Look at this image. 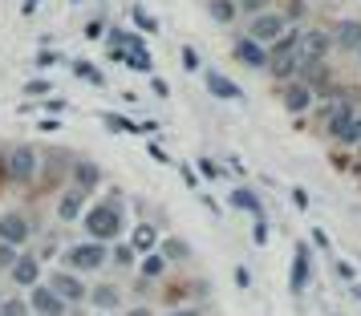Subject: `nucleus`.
<instances>
[{
    "label": "nucleus",
    "mask_w": 361,
    "mask_h": 316,
    "mask_svg": "<svg viewBox=\"0 0 361 316\" xmlns=\"http://www.w3.org/2000/svg\"><path fill=\"white\" fill-rule=\"evenodd\" d=\"M82 223H85V235L90 239H102V244H114L118 235H122V195H110V199H102V203H94L90 211L82 215Z\"/></svg>",
    "instance_id": "nucleus-1"
},
{
    "label": "nucleus",
    "mask_w": 361,
    "mask_h": 316,
    "mask_svg": "<svg viewBox=\"0 0 361 316\" xmlns=\"http://www.w3.org/2000/svg\"><path fill=\"white\" fill-rule=\"evenodd\" d=\"M300 25H288L284 33L268 45V73L276 77V82H288V77H296V45H300Z\"/></svg>",
    "instance_id": "nucleus-2"
},
{
    "label": "nucleus",
    "mask_w": 361,
    "mask_h": 316,
    "mask_svg": "<svg viewBox=\"0 0 361 316\" xmlns=\"http://www.w3.org/2000/svg\"><path fill=\"white\" fill-rule=\"evenodd\" d=\"M0 170H4L8 183L25 187V183H33L37 179V170H41V154H37V146H29V142H17V146L4 150V167Z\"/></svg>",
    "instance_id": "nucleus-3"
},
{
    "label": "nucleus",
    "mask_w": 361,
    "mask_h": 316,
    "mask_svg": "<svg viewBox=\"0 0 361 316\" xmlns=\"http://www.w3.org/2000/svg\"><path fill=\"white\" fill-rule=\"evenodd\" d=\"M66 264L73 267V272H98V267L110 264V244H102V239L69 244L66 248Z\"/></svg>",
    "instance_id": "nucleus-4"
},
{
    "label": "nucleus",
    "mask_w": 361,
    "mask_h": 316,
    "mask_svg": "<svg viewBox=\"0 0 361 316\" xmlns=\"http://www.w3.org/2000/svg\"><path fill=\"white\" fill-rule=\"evenodd\" d=\"M284 29H288V17L276 13V8H264V13H256V17L247 20V37L260 41V45H272Z\"/></svg>",
    "instance_id": "nucleus-5"
},
{
    "label": "nucleus",
    "mask_w": 361,
    "mask_h": 316,
    "mask_svg": "<svg viewBox=\"0 0 361 316\" xmlns=\"http://www.w3.org/2000/svg\"><path fill=\"white\" fill-rule=\"evenodd\" d=\"M329 49H333V37L325 29H305L300 33V45H296V69L309 65V61H325Z\"/></svg>",
    "instance_id": "nucleus-6"
},
{
    "label": "nucleus",
    "mask_w": 361,
    "mask_h": 316,
    "mask_svg": "<svg viewBox=\"0 0 361 316\" xmlns=\"http://www.w3.org/2000/svg\"><path fill=\"white\" fill-rule=\"evenodd\" d=\"M353 114H357V106H353V98L349 94H337V98H329V110H325V134L337 142L345 134V126L353 122Z\"/></svg>",
    "instance_id": "nucleus-7"
},
{
    "label": "nucleus",
    "mask_w": 361,
    "mask_h": 316,
    "mask_svg": "<svg viewBox=\"0 0 361 316\" xmlns=\"http://www.w3.org/2000/svg\"><path fill=\"white\" fill-rule=\"evenodd\" d=\"M0 239L25 248V244L33 239V223H29V215H25V211H0Z\"/></svg>",
    "instance_id": "nucleus-8"
},
{
    "label": "nucleus",
    "mask_w": 361,
    "mask_h": 316,
    "mask_svg": "<svg viewBox=\"0 0 361 316\" xmlns=\"http://www.w3.org/2000/svg\"><path fill=\"white\" fill-rule=\"evenodd\" d=\"M231 57H235V61H244L247 69H268V45L252 41L247 33L231 41Z\"/></svg>",
    "instance_id": "nucleus-9"
},
{
    "label": "nucleus",
    "mask_w": 361,
    "mask_h": 316,
    "mask_svg": "<svg viewBox=\"0 0 361 316\" xmlns=\"http://www.w3.org/2000/svg\"><path fill=\"white\" fill-rule=\"evenodd\" d=\"M85 199H90V191H82V187L69 183L61 195H57V219L61 223H73V219L85 215Z\"/></svg>",
    "instance_id": "nucleus-10"
},
{
    "label": "nucleus",
    "mask_w": 361,
    "mask_h": 316,
    "mask_svg": "<svg viewBox=\"0 0 361 316\" xmlns=\"http://www.w3.org/2000/svg\"><path fill=\"white\" fill-rule=\"evenodd\" d=\"M29 308L37 316H66V300L53 292L49 284H33V292H29Z\"/></svg>",
    "instance_id": "nucleus-11"
},
{
    "label": "nucleus",
    "mask_w": 361,
    "mask_h": 316,
    "mask_svg": "<svg viewBox=\"0 0 361 316\" xmlns=\"http://www.w3.org/2000/svg\"><path fill=\"white\" fill-rule=\"evenodd\" d=\"M309 276H312V251H309V244H296L293 272H288V288H293V296H300V292L309 288Z\"/></svg>",
    "instance_id": "nucleus-12"
},
{
    "label": "nucleus",
    "mask_w": 361,
    "mask_h": 316,
    "mask_svg": "<svg viewBox=\"0 0 361 316\" xmlns=\"http://www.w3.org/2000/svg\"><path fill=\"white\" fill-rule=\"evenodd\" d=\"M203 85H207V94L219 101H244V89L231 82L228 73H219V69H203Z\"/></svg>",
    "instance_id": "nucleus-13"
},
{
    "label": "nucleus",
    "mask_w": 361,
    "mask_h": 316,
    "mask_svg": "<svg viewBox=\"0 0 361 316\" xmlns=\"http://www.w3.org/2000/svg\"><path fill=\"white\" fill-rule=\"evenodd\" d=\"M280 98H284V110H288V114H305L317 94H312L309 85L300 82V77H296V82L288 77V85H284V94H280Z\"/></svg>",
    "instance_id": "nucleus-14"
},
{
    "label": "nucleus",
    "mask_w": 361,
    "mask_h": 316,
    "mask_svg": "<svg viewBox=\"0 0 361 316\" xmlns=\"http://www.w3.org/2000/svg\"><path fill=\"white\" fill-rule=\"evenodd\" d=\"M329 37H333V49L357 53L361 49V20H337Z\"/></svg>",
    "instance_id": "nucleus-15"
},
{
    "label": "nucleus",
    "mask_w": 361,
    "mask_h": 316,
    "mask_svg": "<svg viewBox=\"0 0 361 316\" xmlns=\"http://www.w3.org/2000/svg\"><path fill=\"white\" fill-rule=\"evenodd\" d=\"M49 288H53L61 300H66V304H73V300L85 296V284L78 280L73 272H53V276H49Z\"/></svg>",
    "instance_id": "nucleus-16"
},
{
    "label": "nucleus",
    "mask_w": 361,
    "mask_h": 316,
    "mask_svg": "<svg viewBox=\"0 0 361 316\" xmlns=\"http://www.w3.org/2000/svg\"><path fill=\"white\" fill-rule=\"evenodd\" d=\"M8 276H13L17 288H33V284L41 280V260H37V255H17V264L8 267Z\"/></svg>",
    "instance_id": "nucleus-17"
},
{
    "label": "nucleus",
    "mask_w": 361,
    "mask_h": 316,
    "mask_svg": "<svg viewBox=\"0 0 361 316\" xmlns=\"http://www.w3.org/2000/svg\"><path fill=\"white\" fill-rule=\"evenodd\" d=\"M69 175H73V187H82V191H98V187H102V167H98V163H90V158L73 163Z\"/></svg>",
    "instance_id": "nucleus-18"
},
{
    "label": "nucleus",
    "mask_w": 361,
    "mask_h": 316,
    "mask_svg": "<svg viewBox=\"0 0 361 316\" xmlns=\"http://www.w3.org/2000/svg\"><path fill=\"white\" fill-rule=\"evenodd\" d=\"M228 203L235 207V211H247V215H264V203L256 199V191H247V187H235Z\"/></svg>",
    "instance_id": "nucleus-19"
},
{
    "label": "nucleus",
    "mask_w": 361,
    "mask_h": 316,
    "mask_svg": "<svg viewBox=\"0 0 361 316\" xmlns=\"http://www.w3.org/2000/svg\"><path fill=\"white\" fill-rule=\"evenodd\" d=\"M85 296H90V304H94V308H102V312H110V308H118V304H122V296H118L114 284H98V288H94V292H85Z\"/></svg>",
    "instance_id": "nucleus-20"
},
{
    "label": "nucleus",
    "mask_w": 361,
    "mask_h": 316,
    "mask_svg": "<svg viewBox=\"0 0 361 316\" xmlns=\"http://www.w3.org/2000/svg\"><path fill=\"white\" fill-rule=\"evenodd\" d=\"M207 13H212L215 25H235L240 4H235V0H207Z\"/></svg>",
    "instance_id": "nucleus-21"
},
{
    "label": "nucleus",
    "mask_w": 361,
    "mask_h": 316,
    "mask_svg": "<svg viewBox=\"0 0 361 316\" xmlns=\"http://www.w3.org/2000/svg\"><path fill=\"white\" fill-rule=\"evenodd\" d=\"M154 244H159V227H150V223H138V227H134L130 248L138 251V255H147V251H154Z\"/></svg>",
    "instance_id": "nucleus-22"
},
{
    "label": "nucleus",
    "mask_w": 361,
    "mask_h": 316,
    "mask_svg": "<svg viewBox=\"0 0 361 316\" xmlns=\"http://www.w3.org/2000/svg\"><path fill=\"white\" fill-rule=\"evenodd\" d=\"M69 69H73L82 82H90V85H98V89H106V73H102L94 61H82V57H73V61H69Z\"/></svg>",
    "instance_id": "nucleus-23"
},
{
    "label": "nucleus",
    "mask_w": 361,
    "mask_h": 316,
    "mask_svg": "<svg viewBox=\"0 0 361 316\" xmlns=\"http://www.w3.org/2000/svg\"><path fill=\"white\" fill-rule=\"evenodd\" d=\"M163 255H166V264H187V260H191V244L179 239V235H166Z\"/></svg>",
    "instance_id": "nucleus-24"
},
{
    "label": "nucleus",
    "mask_w": 361,
    "mask_h": 316,
    "mask_svg": "<svg viewBox=\"0 0 361 316\" xmlns=\"http://www.w3.org/2000/svg\"><path fill=\"white\" fill-rule=\"evenodd\" d=\"M122 65H130L134 73H154V57H150L147 49H126Z\"/></svg>",
    "instance_id": "nucleus-25"
},
{
    "label": "nucleus",
    "mask_w": 361,
    "mask_h": 316,
    "mask_svg": "<svg viewBox=\"0 0 361 316\" xmlns=\"http://www.w3.org/2000/svg\"><path fill=\"white\" fill-rule=\"evenodd\" d=\"M102 122H106L110 130H126V134H142V130H154V122H147V126H134L130 118H118V114H102Z\"/></svg>",
    "instance_id": "nucleus-26"
},
{
    "label": "nucleus",
    "mask_w": 361,
    "mask_h": 316,
    "mask_svg": "<svg viewBox=\"0 0 361 316\" xmlns=\"http://www.w3.org/2000/svg\"><path fill=\"white\" fill-rule=\"evenodd\" d=\"M163 272H166V255L147 251V255H142V276H147V280H154V276H163Z\"/></svg>",
    "instance_id": "nucleus-27"
},
{
    "label": "nucleus",
    "mask_w": 361,
    "mask_h": 316,
    "mask_svg": "<svg viewBox=\"0 0 361 316\" xmlns=\"http://www.w3.org/2000/svg\"><path fill=\"white\" fill-rule=\"evenodd\" d=\"M134 255H138V251H134L130 244H114V248H110V264H118V267H134Z\"/></svg>",
    "instance_id": "nucleus-28"
},
{
    "label": "nucleus",
    "mask_w": 361,
    "mask_h": 316,
    "mask_svg": "<svg viewBox=\"0 0 361 316\" xmlns=\"http://www.w3.org/2000/svg\"><path fill=\"white\" fill-rule=\"evenodd\" d=\"M130 20L142 29V33H159V20L150 17L147 8H138V4H130Z\"/></svg>",
    "instance_id": "nucleus-29"
},
{
    "label": "nucleus",
    "mask_w": 361,
    "mask_h": 316,
    "mask_svg": "<svg viewBox=\"0 0 361 316\" xmlns=\"http://www.w3.org/2000/svg\"><path fill=\"white\" fill-rule=\"evenodd\" d=\"M33 308H29V300H17V296H8V300H0V316H29Z\"/></svg>",
    "instance_id": "nucleus-30"
},
{
    "label": "nucleus",
    "mask_w": 361,
    "mask_h": 316,
    "mask_svg": "<svg viewBox=\"0 0 361 316\" xmlns=\"http://www.w3.org/2000/svg\"><path fill=\"white\" fill-rule=\"evenodd\" d=\"M337 142H341V146H357L361 142V114H353V122L345 126V134L337 138Z\"/></svg>",
    "instance_id": "nucleus-31"
},
{
    "label": "nucleus",
    "mask_w": 361,
    "mask_h": 316,
    "mask_svg": "<svg viewBox=\"0 0 361 316\" xmlns=\"http://www.w3.org/2000/svg\"><path fill=\"white\" fill-rule=\"evenodd\" d=\"M17 255H20V248H17V244H4V239H0V272L17 264Z\"/></svg>",
    "instance_id": "nucleus-32"
},
{
    "label": "nucleus",
    "mask_w": 361,
    "mask_h": 316,
    "mask_svg": "<svg viewBox=\"0 0 361 316\" xmlns=\"http://www.w3.org/2000/svg\"><path fill=\"white\" fill-rule=\"evenodd\" d=\"M49 89H53V85L41 82V77H33V82L25 85V94H29V98H49Z\"/></svg>",
    "instance_id": "nucleus-33"
},
{
    "label": "nucleus",
    "mask_w": 361,
    "mask_h": 316,
    "mask_svg": "<svg viewBox=\"0 0 361 316\" xmlns=\"http://www.w3.org/2000/svg\"><path fill=\"white\" fill-rule=\"evenodd\" d=\"M235 4H240V13H247V17H256V13H264V8H268L272 0H235Z\"/></svg>",
    "instance_id": "nucleus-34"
},
{
    "label": "nucleus",
    "mask_w": 361,
    "mask_h": 316,
    "mask_svg": "<svg viewBox=\"0 0 361 316\" xmlns=\"http://www.w3.org/2000/svg\"><path fill=\"white\" fill-rule=\"evenodd\" d=\"M85 37H90V41H106V20L94 17L90 25H85Z\"/></svg>",
    "instance_id": "nucleus-35"
},
{
    "label": "nucleus",
    "mask_w": 361,
    "mask_h": 316,
    "mask_svg": "<svg viewBox=\"0 0 361 316\" xmlns=\"http://www.w3.org/2000/svg\"><path fill=\"white\" fill-rule=\"evenodd\" d=\"M252 244H260V248L268 244V219H264V215H256V227H252Z\"/></svg>",
    "instance_id": "nucleus-36"
},
{
    "label": "nucleus",
    "mask_w": 361,
    "mask_h": 316,
    "mask_svg": "<svg viewBox=\"0 0 361 316\" xmlns=\"http://www.w3.org/2000/svg\"><path fill=\"white\" fill-rule=\"evenodd\" d=\"M199 170H203L207 179H224V167H219L215 158H199Z\"/></svg>",
    "instance_id": "nucleus-37"
},
{
    "label": "nucleus",
    "mask_w": 361,
    "mask_h": 316,
    "mask_svg": "<svg viewBox=\"0 0 361 316\" xmlns=\"http://www.w3.org/2000/svg\"><path fill=\"white\" fill-rule=\"evenodd\" d=\"M183 69H187V73H199V69H203V65H199V53L191 49V45L183 49Z\"/></svg>",
    "instance_id": "nucleus-38"
},
{
    "label": "nucleus",
    "mask_w": 361,
    "mask_h": 316,
    "mask_svg": "<svg viewBox=\"0 0 361 316\" xmlns=\"http://www.w3.org/2000/svg\"><path fill=\"white\" fill-rule=\"evenodd\" d=\"M284 17H288V25L300 20V17H305V0H288V13H284Z\"/></svg>",
    "instance_id": "nucleus-39"
},
{
    "label": "nucleus",
    "mask_w": 361,
    "mask_h": 316,
    "mask_svg": "<svg viewBox=\"0 0 361 316\" xmlns=\"http://www.w3.org/2000/svg\"><path fill=\"white\" fill-rule=\"evenodd\" d=\"M293 203H296V211H305L309 207V191L305 187H293Z\"/></svg>",
    "instance_id": "nucleus-40"
},
{
    "label": "nucleus",
    "mask_w": 361,
    "mask_h": 316,
    "mask_svg": "<svg viewBox=\"0 0 361 316\" xmlns=\"http://www.w3.org/2000/svg\"><path fill=\"white\" fill-rule=\"evenodd\" d=\"M150 89H154L159 98H171V85H166L163 77H150Z\"/></svg>",
    "instance_id": "nucleus-41"
},
{
    "label": "nucleus",
    "mask_w": 361,
    "mask_h": 316,
    "mask_svg": "<svg viewBox=\"0 0 361 316\" xmlns=\"http://www.w3.org/2000/svg\"><path fill=\"white\" fill-rule=\"evenodd\" d=\"M333 267H337V276H341V280H349V284H353V264H345V260H337Z\"/></svg>",
    "instance_id": "nucleus-42"
},
{
    "label": "nucleus",
    "mask_w": 361,
    "mask_h": 316,
    "mask_svg": "<svg viewBox=\"0 0 361 316\" xmlns=\"http://www.w3.org/2000/svg\"><path fill=\"white\" fill-rule=\"evenodd\" d=\"M41 106H45V110H66V98H57V94H49V98L41 101Z\"/></svg>",
    "instance_id": "nucleus-43"
},
{
    "label": "nucleus",
    "mask_w": 361,
    "mask_h": 316,
    "mask_svg": "<svg viewBox=\"0 0 361 316\" xmlns=\"http://www.w3.org/2000/svg\"><path fill=\"white\" fill-rule=\"evenodd\" d=\"M37 65H57V53H53V49L37 53Z\"/></svg>",
    "instance_id": "nucleus-44"
},
{
    "label": "nucleus",
    "mask_w": 361,
    "mask_h": 316,
    "mask_svg": "<svg viewBox=\"0 0 361 316\" xmlns=\"http://www.w3.org/2000/svg\"><path fill=\"white\" fill-rule=\"evenodd\" d=\"M37 8H41V0H20V13H25V17H33Z\"/></svg>",
    "instance_id": "nucleus-45"
},
{
    "label": "nucleus",
    "mask_w": 361,
    "mask_h": 316,
    "mask_svg": "<svg viewBox=\"0 0 361 316\" xmlns=\"http://www.w3.org/2000/svg\"><path fill=\"white\" fill-rule=\"evenodd\" d=\"M312 244H317V248H329V235L317 227V232H312Z\"/></svg>",
    "instance_id": "nucleus-46"
},
{
    "label": "nucleus",
    "mask_w": 361,
    "mask_h": 316,
    "mask_svg": "<svg viewBox=\"0 0 361 316\" xmlns=\"http://www.w3.org/2000/svg\"><path fill=\"white\" fill-rule=\"evenodd\" d=\"M171 316H199L195 308H179V312H171Z\"/></svg>",
    "instance_id": "nucleus-47"
},
{
    "label": "nucleus",
    "mask_w": 361,
    "mask_h": 316,
    "mask_svg": "<svg viewBox=\"0 0 361 316\" xmlns=\"http://www.w3.org/2000/svg\"><path fill=\"white\" fill-rule=\"evenodd\" d=\"M126 316H150V308H134V312H126Z\"/></svg>",
    "instance_id": "nucleus-48"
},
{
    "label": "nucleus",
    "mask_w": 361,
    "mask_h": 316,
    "mask_svg": "<svg viewBox=\"0 0 361 316\" xmlns=\"http://www.w3.org/2000/svg\"><path fill=\"white\" fill-rule=\"evenodd\" d=\"M353 300H361V284H353Z\"/></svg>",
    "instance_id": "nucleus-49"
},
{
    "label": "nucleus",
    "mask_w": 361,
    "mask_h": 316,
    "mask_svg": "<svg viewBox=\"0 0 361 316\" xmlns=\"http://www.w3.org/2000/svg\"><path fill=\"white\" fill-rule=\"evenodd\" d=\"M357 57H361V49H357Z\"/></svg>",
    "instance_id": "nucleus-50"
},
{
    "label": "nucleus",
    "mask_w": 361,
    "mask_h": 316,
    "mask_svg": "<svg viewBox=\"0 0 361 316\" xmlns=\"http://www.w3.org/2000/svg\"><path fill=\"white\" fill-rule=\"evenodd\" d=\"M73 4H78V0H73Z\"/></svg>",
    "instance_id": "nucleus-51"
},
{
    "label": "nucleus",
    "mask_w": 361,
    "mask_h": 316,
    "mask_svg": "<svg viewBox=\"0 0 361 316\" xmlns=\"http://www.w3.org/2000/svg\"><path fill=\"white\" fill-rule=\"evenodd\" d=\"M0 300H4V296H0Z\"/></svg>",
    "instance_id": "nucleus-52"
}]
</instances>
